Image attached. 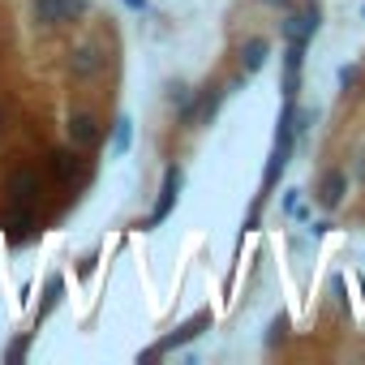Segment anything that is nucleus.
<instances>
[{
    "mask_svg": "<svg viewBox=\"0 0 365 365\" xmlns=\"http://www.w3.org/2000/svg\"><path fill=\"white\" fill-rule=\"evenodd\" d=\"M5 129H9V125H5V108H0V138H5Z\"/></svg>",
    "mask_w": 365,
    "mask_h": 365,
    "instance_id": "obj_25",
    "label": "nucleus"
},
{
    "mask_svg": "<svg viewBox=\"0 0 365 365\" xmlns=\"http://www.w3.org/2000/svg\"><path fill=\"white\" fill-rule=\"evenodd\" d=\"M61 297H65V275H61V271H52V275L43 279V305H39V314H35V331H39V322L61 305Z\"/></svg>",
    "mask_w": 365,
    "mask_h": 365,
    "instance_id": "obj_12",
    "label": "nucleus"
},
{
    "mask_svg": "<svg viewBox=\"0 0 365 365\" xmlns=\"http://www.w3.org/2000/svg\"><path fill=\"white\" fill-rule=\"evenodd\" d=\"M211 327H215V314H211V309H198L194 318L180 322L172 335H163L155 348H146V352H142V361H159V356H168V352H176V348H185V344H194V339H198L202 331H211Z\"/></svg>",
    "mask_w": 365,
    "mask_h": 365,
    "instance_id": "obj_1",
    "label": "nucleus"
},
{
    "mask_svg": "<svg viewBox=\"0 0 365 365\" xmlns=\"http://www.w3.org/2000/svg\"><path fill=\"white\" fill-rule=\"evenodd\" d=\"M31 18H35V26H43V31L65 26V0H31Z\"/></svg>",
    "mask_w": 365,
    "mask_h": 365,
    "instance_id": "obj_11",
    "label": "nucleus"
},
{
    "mask_svg": "<svg viewBox=\"0 0 365 365\" xmlns=\"http://www.w3.org/2000/svg\"><path fill=\"white\" fill-rule=\"evenodd\" d=\"M344 194H348V172L344 168H322L318 185H314V198L322 211H339L344 207Z\"/></svg>",
    "mask_w": 365,
    "mask_h": 365,
    "instance_id": "obj_5",
    "label": "nucleus"
},
{
    "mask_svg": "<svg viewBox=\"0 0 365 365\" xmlns=\"http://www.w3.org/2000/svg\"><path fill=\"white\" fill-rule=\"evenodd\" d=\"M361 18H365V5H361Z\"/></svg>",
    "mask_w": 365,
    "mask_h": 365,
    "instance_id": "obj_26",
    "label": "nucleus"
},
{
    "mask_svg": "<svg viewBox=\"0 0 365 365\" xmlns=\"http://www.w3.org/2000/svg\"><path fill=\"white\" fill-rule=\"evenodd\" d=\"M168 103L176 108L180 129H194V91L190 86H168Z\"/></svg>",
    "mask_w": 365,
    "mask_h": 365,
    "instance_id": "obj_13",
    "label": "nucleus"
},
{
    "mask_svg": "<svg viewBox=\"0 0 365 365\" xmlns=\"http://www.w3.org/2000/svg\"><path fill=\"white\" fill-rule=\"evenodd\" d=\"M120 5H125V9H138V14H146V9H150L146 0H120Z\"/></svg>",
    "mask_w": 365,
    "mask_h": 365,
    "instance_id": "obj_23",
    "label": "nucleus"
},
{
    "mask_svg": "<svg viewBox=\"0 0 365 365\" xmlns=\"http://www.w3.org/2000/svg\"><path fill=\"white\" fill-rule=\"evenodd\" d=\"M180 190H185V168H180V163H168V168H163V185H159V202H155V211L146 215V228H159V224L172 215Z\"/></svg>",
    "mask_w": 365,
    "mask_h": 365,
    "instance_id": "obj_3",
    "label": "nucleus"
},
{
    "mask_svg": "<svg viewBox=\"0 0 365 365\" xmlns=\"http://www.w3.org/2000/svg\"><path fill=\"white\" fill-rule=\"evenodd\" d=\"M361 176H365V163H361Z\"/></svg>",
    "mask_w": 365,
    "mask_h": 365,
    "instance_id": "obj_27",
    "label": "nucleus"
},
{
    "mask_svg": "<svg viewBox=\"0 0 365 365\" xmlns=\"http://www.w3.org/2000/svg\"><path fill=\"white\" fill-rule=\"evenodd\" d=\"M129 146H133V120H129V116H116V120H112L108 155H112V159H120V155H129Z\"/></svg>",
    "mask_w": 365,
    "mask_h": 365,
    "instance_id": "obj_14",
    "label": "nucleus"
},
{
    "mask_svg": "<svg viewBox=\"0 0 365 365\" xmlns=\"http://www.w3.org/2000/svg\"><path fill=\"white\" fill-rule=\"evenodd\" d=\"M331 292H335L339 309H344V314H352V305H348V288H344V275H331Z\"/></svg>",
    "mask_w": 365,
    "mask_h": 365,
    "instance_id": "obj_19",
    "label": "nucleus"
},
{
    "mask_svg": "<svg viewBox=\"0 0 365 365\" xmlns=\"http://www.w3.org/2000/svg\"><path fill=\"white\" fill-rule=\"evenodd\" d=\"M31 339H35V331H22V335H14L9 344H5V361L14 365V361H22L26 352H31Z\"/></svg>",
    "mask_w": 365,
    "mask_h": 365,
    "instance_id": "obj_16",
    "label": "nucleus"
},
{
    "mask_svg": "<svg viewBox=\"0 0 365 365\" xmlns=\"http://www.w3.org/2000/svg\"><path fill=\"white\" fill-rule=\"evenodd\" d=\"M91 14V0H65V22H78Z\"/></svg>",
    "mask_w": 365,
    "mask_h": 365,
    "instance_id": "obj_18",
    "label": "nucleus"
},
{
    "mask_svg": "<svg viewBox=\"0 0 365 365\" xmlns=\"http://www.w3.org/2000/svg\"><path fill=\"white\" fill-rule=\"evenodd\" d=\"M5 232H9L14 241H26V237L35 232V207L9 202V211H5Z\"/></svg>",
    "mask_w": 365,
    "mask_h": 365,
    "instance_id": "obj_10",
    "label": "nucleus"
},
{
    "mask_svg": "<svg viewBox=\"0 0 365 365\" xmlns=\"http://www.w3.org/2000/svg\"><path fill=\"white\" fill-rule=\"evenodd\" d=\"M361 86V69L356 65H339V91L348 95V91H356Z\"/></svg>",
    "mask_w": 365,
    "mask_h": 365,
    "instance_id": "obj_17",
    "label": "nucleus"
},
{
    "mask_svg": "<svg viewBox=\"0 0 365 365\" xmlns=\"http://www.w3.org/2000/svg\"><path fill=\"white\" fill-rule=\"evenodd\" d=\"M267 61H271V39H267V35H250V39L241 43V69L254 78V73H262Z\"/></svg>",
    "mask_w": 365,
    "mask_h": 365,
    "instance_id": "obj_9",
    "label": "nucleus"
},
{
    "mask_svg": "<svg viewBox=\"0 0 365 365\" xmlns=\"http://www.w3.org/2000/svg\"><path fill=\"white\" fill-rule=\"evenodd\" d=\"M297 202H301V190H288V194H284V211L292 215V207H297Z\"/></svg>",
    "mask_w": 365,
    "mask_h": 365,
    "instance_id": "obj_21",
    "label": "nucleus"
},
{
    "mask_svg": "<svg viewBox=\"0 0 365 365\" xmlns=\"http://www.w3.org/2000/svg\"><path fill=\"white\" fill-rule=\"evenodd\" d=\"M309 232H314V237H327V232H331V220H318V224H314Z\"/></svg>",
    "mask_w": 365,
    "mask_h": 365,
    "instance_id": "obj_22",
    "label": "nucleus"
},
{
    "mask_svg": "<svg viewBox=\"0 0 365 365\" xmlns=\"http://www.w3.org/2000/svg\"><path fill=\"white\" fill-rule=\"evenodd\" d=\"M65 69H69V78L73 82H95L103 69H108V52L99 48V43H73L69 48V61H65Z\"/></svg>",
    "mask_w": 365,
    "mask_h": 365,
    "instance_id": "obj_2",
    "label": "nucleus"
},
{
    "mask_svg": "<svg viewBox=\"0 0 365 365\" xmlns=\"http://www.w3.org/2000/svg\"><path fill=\"white\" fill-rule=\"evenodd\" d=\"M224 99H228V86H202V91H194V129L211 125L220 116V103Z\"/></svg>",
    "mask_w": 365,
    "mask_h": 365,
    "instance_id": "obj_7",
    "label": "nucleus"
},
{
    "mask_svg": "<svg viewBox=\"0 0 365 365\" xmlns=\"http://www.w3.org/2000/svg\"><path fill=\"white\" fill-rule=\"evenodd\" d=\"M48 168H52L56 180H73V172H78V150H73V146H56V150L48 155Z\"/></svg>",
    "mask_w": 365,
    "mask_h": 365,
    "instance_id": "obj_15",
    "label": "nucleus"
},
{
    "mask_svg": "<svg viewBox=\"0 0 365 365\" xmlns=\"http://www.w3.org/2000/svg\"><path fill=\"white\" fill-rule=\"evenodd\" d=\"M5 194H9V202L35 207L39 194H43V176H39L35 168H14V172L5 176Z\"/></svg>",
    "mask_w": 365,
    "mask_h": 365,
    "instance_id": "obj_4",
    "label": "nucleus"
},
{
    "mask_svg": "<svg viewBox=\"0 0 365 365\" xmlns=\"http://www.w3.org/2000/svg\"><path fill=\"white\" fill-rule=\"evenodd\" d=\"M305 48H309V43H284V99H297V91H301Z\"/></svg>",
    "mask_w": 365,
    "mask_h": 365,
    "instance_id": "obj_8",
    "label": "nucleus"
},
{
    "mask_svg": "<svg viewBox=\"0 0 365 365\" xmlns=\"http://www.w3.org/2000/svg\"><path fill=\"white\" fill-rule=\"evenodd\" d=\"M65 133H69V146H73V150H95V146L103 142L99 116H91V112H73L69 125H65Z\"/></svg>",
    "mask_w": 365,
    "mask_h": 365,
    "instance_id": "obj_6",
    "label": "nucleus"
},
{
    "mask_svg": "<svg viewBox=\"0 0 365 365\" xmlns=\"http://www.w3.org/2000/svg\"><path fill=\"white\" fill-rule=\"evenodd\" d=\"M284 331H288V318H284V314H279V318H275V322H271V344H275V339H284Z\"/></svg>",
    "mask_w": 365,
    "mask_h": 365,
    "instance_id": "obj_20",
    "label": "nucleus"
},
{
    "mask_svg": "<svg viewBox=\"0 0 365 365\" xmlns=\"http://www.w3.org/2000/svg\"><path fill=\"white\" fill-rule=\"evenodd\" d=\"M262 5H279V9H288V5H292V0H262Z\"/></svg>",
    "mask_w": 365,
    "mask_h": 365,
    "instance_id": "obj_24",
    "label": "nucleus"
}]
</instances>
